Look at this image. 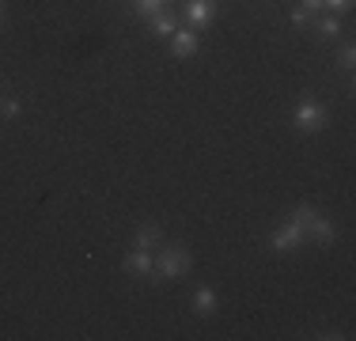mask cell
Returning a JSON list of instances; mask_svg holds the SVG:
<instances>
[{
    "mask_svg": "<svg viewBox=\"0 0 356 341\" xmlns=\"http://www.w3.org/2000/svg\"><path fill=\"white\" fill-rule=\"evenodd\" d=\"M303 235H307L315 246H330V243H334V235H337V228H334V220H326V216H318V212H315V216L307 220V228H303Z\"/></svg>",
    "mask_w": 356,
    "mask_h": 341,
    "instance_id": "cell-3",
    "label": "cell"
},
{
    "mask_svg": "<svg viewBox=\"0 0 356 341\" xmlns=\"http://www.w3.org/2000/svg\"><path fill=\"white\" fill-rule=\"evenodd\" d=\"M353 0H322V8H330V12H345Z\"/></svg>",
    "mask_w": 356,
    "mask_h": 341,
    "instance_id": "cell-16",
    "label": "cell"
},
{
    "mask_svg": "<svg viewBox=\"0 0 356 341\" xmlns=\"http://www.w3.org/2000/svg\"><path fill=\"white\" fill-rule=\"evenodd\" d=\"M300 243H303V228L296 224V220H292L288 228H281V232H277L273 239H269V246H273L277 254H284V251H296Z\"/></svg>",
    "mask_w": 356,
    "mask_h": 341,
    "instance_id": "cell-4",
    "label": "cell"
},
{
    "mask_svg": "<svg viewBox=\"0 0 356 341\" xmlns=\"http://www.w3.org/2000/svg\"><path fill=\"white\" fill-rule=\"evenodd\" d=\"M337 65H341L345 72H353V65H356V49H353V46H345V49H341V57H337Z\"/></svg>",
    "mask_w": 356,
    "mask_h": 341,
    "instance_id": "cell-14",
    "label": "cell"
},
{
    "mask_svg": "<svg viewBox=\"0 0 356 341\" xmlns=\"http://www.w3.org/2000/svg\"><path fill=\"white\" fill-rule=\"evenodd\" d=\"M216 307H220V300H216L213 288H197L193 292V311L197 315H216Z\"/></svg>",
    "mask_w": 356,
    "mask_h": 341,
    "instance_id": "cell-8",
    "label": "cell"
},
{
    "mask_svg": "<svg viewBox=\"0 0 356 341\" xmlns=\"http://www.w3.org/2000/svg\"><path fill=\"white\" fill-rule=\"evenodd\" d=\"M337 34H341V23H337V15H326V19H318V38H322V42L337 38Z\"/></svg>",
    "mask_w": 356,
    "mask_h": 341,
    "instance_id": "cell-11",
    "label": "cell"
},
{
    "mask_svg": "<svg viewBox=\"0 0 356 341\" xmlns=\"http://www.w3.org/2000/svg\"><path fill=\"white\" fill-rule=\"evenodd\" d=\"M0 95H4V91H0Z\"/></svg>",
    "mask_w": 356,
    "mask_h": 341,
    "instance_id": "cell-19",
    "label": "cell"
},
{
    "mask_svg": "<svg viewBox=\"0 0 356 341\" xmlns=\"http://www.w3.org/2000/svg\"><path fill=\"white\" fill-rule=\"evenodd\" d=\"M175 31H178V23H175V15H171V12L152 15V34H159V38H171Z\"/></svg>",
    "mask_w": 356,
    "mask_h": 341,
    "instance_id": "cell-10",
    "label": "cell"
},
{
    "mask_svg": "<svg viewBox=\"0 0 356 341\" xmlns=\"http://www.w3.org/2000/svg\"><path fill=\"white\" fill-rule=\"evenodd\" d=\"M159 228L156 224H144V228H137V235H133V246H140V251H152V246L159 243Z\"/></svg>",
    "mask_w": 356,
    "mask_h": 341,
    "instance_id": "cell-9",
    "label": "cell"
},
{
    "mask_svg": "<svg viewBox=\"0 0 356 341\" xmlns=\"http://www.w3.org/2000/svg\"><path fill=\"white\" fill-rule=\"evenodd\" d=\"M0 19H4V4H0Z\"/></svg>",
    "mask_w": 356,
    "mask_h": 341,
    "instance_id": "cell-18",
    "label": "cell"
},
{
    "mask_svg": "<svg viewBox=\"0 0 356 341\" xmlns=\"http://www.w3.org/2000/svg\"><path fill=\"white\" fill-rule=\"evenodd\" d=\"M186 273H190V254L186 251L171 246V251L159 254V262H156V277L159 280H178V277H186Z\"/></svg>",
    "mask_w": 356,
    "mask_h": 341,
    "instance_id": "cell-1",
    "label": "cell"
},
{
    "mask_svg": "<svg viewBox=\"0 0 356 341\" xmlns=\"http://www.w3.org/2000/svg\"><path fill=\"white\" fill-rule=\"evenodd\" d=\"M125 269H129L133 277H156V262H152V254L140 251V246L125 258Z\"/></svg>",
    "mask_w": 356,
    "mask_h": 341,
    "instance_id": "cell-5",
    "label": "cell"
},
{
    "mask_svg": "<svg viewBox=\"0 0 356 341\" xmlns=\"http://www.w3.org/2000/svg\"><path fill=\"white\" fill-rule=\"evenodd\" d=\"M163 4H167V0H133L137 15H148V19H152V15H159V12H163Z\"/></svg>",
    "mask_w": 356,
    "mask_h": 341,
    "instance_id": "cell-12",
    "label": "cell"
},
{
    "mask_svg": "<svg viewBox=\"0 0 356 341\" xmlns=\"http://www.w3.org/2000/svg\"><path fill=\"white\" fill-rule=\"evenodd\" d=\"M292 125H296L300 133H318L322 125H326V106H318V102L303 99L300 106L292 110Z\"/></svg>",
    "mask_w": 356,
    "mask_h": 341,
    "instance_id": "cell-2",
    "label": "cell"
},
{
    "mask_svg": "<svg viewBox=\"0 0 356 341\" xmlns=\"http://www.w3.org/2000/svg\"><path fill=\"white\" fill-rule=\"evenodd\" d=\"M186 15H190L193 27H205V23L216 15V4L213 0H190V4H186Z\"/></svg>",
    "mask_w": 356,
    "mask_h": 341,
    "instance_id": "cell-6",
    "label": "cell"
},
{
    "mask_svg": "<svg viewBox=\"0 0 356 341\" xmlns=\"http://www.w3.org/2000/svg\"><path fill=\"white\" fill-rule=\"evenodd\" d=\"M0 118H19V102L0 95Z\"/></svg>",
    "mask_w": 356,
    "mask_h": 341,
    "instance_id": "cell-13",
    "label": "cell"
},
{
    "mask_svg": "<svg viewBox=\"0 0 356 341\" xmlns=\"http://www.w3.org/2000/svg\"><path fill=\"white\" fill-rule=\"evenodd\" d=\"M292 23H296V27H307V23H311V12L296 4V8H292Z\"/></svg>",
    "mask_w": 356,
    "mask_h": 341,
    "instance_id": "cell-15",
    "label": "cell"
},
{
    "mask_svg": "<svg viewBox=\"0 0 356 341\" xmlns=\"http://www.w3.org/2000/svg\"><path fill=\"white\" fill-rule=\"evenodd\" d=\"M171 49H175L178 57L197 54V34H193V31H175V34H171Z\"/></svg>",
    "mask_w": 356,
    "mask_h": 341,
    "instance_id": "cell-7",
    "label": "cell"
},
{
    "mask_svg": "<svg viewBox=\"0 0 356 341\" xmlns=\"http://www.w3.org/2000/svg\"><path fill=\"white\" fill-rule=\"evenodd\" d=\"M300 8H307V12H318V8H322V0H303Z\"/></svg>",
    "mask_w": 356,
    "mask_h": 341,
    "instance_id": "cell-17",
    "label": "cell"
}]
</instances>
